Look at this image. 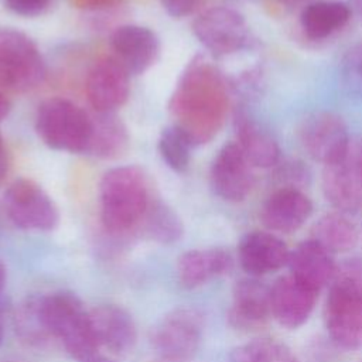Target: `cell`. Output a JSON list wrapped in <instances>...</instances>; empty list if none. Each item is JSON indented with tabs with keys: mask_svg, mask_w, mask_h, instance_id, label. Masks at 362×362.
<instances>
[{
	"mask_svg": "<svg viewBox=\"0 0 362 362\" xmlns=\"http://www.w3.org/2000/svg\"><path fill=\"white\" fill-rule=\"evenodd\" d=\"M168 110L173 126L194 147L211 141L228 112V86L222 72L205 57H195L175 85Z\"/></svg>",
	"mask_w": 362,
	"mask_h": 362,
	"instance_id": "6da1fadb",
	"label": "cell"
},
{
	"mask_svg": "<svg viewBox=\"0 0 362 362\" xmlns=\"http://www.w3.org/2000/svg\"><path fill=\"white\" fill-rule=\"evenodd\" d=\"M147 177L136 165L107 170L99 182L100 222L106 232L124 235L141 223L148 206Z\"/></svg>",
	"mask_w": 362,
	"mask_h": 362,
	"instance_id": "7a4b0ae2",
	"label": "cell"
},
{
	"mask_svg": "<svg viewBox=\"0 0 362 362\" xmlns=\"http://www.w3.org/2000/svg\"><path fill=\"white\" fill-rule=\"evenodd\" d=\"M42 317L52 339L79 362L96 354L99 348L93 335L89 311L72 291L59 290L42 296Z\"/></svg>",
	"mask_w": 362,
	"mask_h": 362,
	"instance_id": "3957f363",
	"label": "cell"
},
{
	"mask_svg": "<svg viewBox=\"0 0 362 362\" xmlns=\"http://www.w3.org/2000/svg\"><path fill=\"white\" fill-rule=\"evenodd\" d=\"M35 132L41 141L52 150L86 153L92 116L69 99L49 98L37 109Z\"/></svg>",
	"mask_w": 362,
	"mask_h": 362,
	"instance_id": "277c9868",
	"label": "cell"
},
{
	"mask_svg": "<svg viewBox=\"0 0 362 362\" xmlns=\"http://www.w3.org/2000/svg\"><path fill=\"white\" fill-rule=\"evenodd\" d=\"M45 72L37 44L18 30L0 27V88L30 92L44 82Z\"/></svg>",
	"mask_w": 362,
	"mask_h": 362,
	"instance_id": "5b68a950",
	"label": "cell"
},
{
	"mask_svg": "<svg viewBox=\"0 0 362 362\" xmlns=\"http://www.w3.org/2000/svg\"><path fill=\"white\" fill-rule=\"evenodd\" d=\"M324 320L338 346L362 348V281L335 274L325 300Z\"/></svg>",
	"mask_w": 362,
	"mask_h": 362,
	"instance_id": "8992f818",
	"label": "cell"
},
{
	"mask_svg": "<svg viewBox=\"0 0 362 362\" xmlns=\"http://www.w3.org/2000/svg\"><path fill=\"white\" fill-rule=\"evenodd\" d=\"M204 335V317L191 307L168 311L150 331V344L160 359L189 362Z\"/></svg>",
	"mask_w": 362,
	"mask_h": 362,
	"instance_id": "52a82bcc",
	"label": "cell"
},
{
	"mask_svg": "<svg viewBox=\"0 0 362 362\" xmlns=\"http://www.w3.org/2000/svg\"><path fill=\"white\" fill-rule=\"evenodd\" d=\"M195 38L215 57L225 58L252 47V33L245 17L229 7H212L192 23Z\"/></svg>",
	"mask_w": 362,
	"mask_h": 362,
	"instance_id": "ba28073f",
	"label": "cell"
},
{
	"mask_svg": "<svg viewBox=\"0 0 362 362\" xmlns=\"http://www.w3.org/2000/svg\"><path fill=\"white\" fill-rule=\"evenodd\" d=\"M10 222L23 230L48 232L57 228L59 212L52 198L33 180H14L3 195Z\"/></svg>",
	"mask_w": 362,
	"mask_h": 362,
	"instance_id": "9c48e42d",
	"label": "cell"
},
{
	"mask_svg": "<svg viewBox=\"0 0 362 362\" xmlns=\"http://www.w3.org/2000/svg\"><path fill=\"white\" fill-rule=\"evenodd\" d=\"M298 140L308 157L322 165H329L345 157L352 139L341 116L318 110L303 119L298 127Z\"/></svg>",
	"mask_w": 362,
	"mask_h": 362,
	"instance_id": "30bf717a",
	"label": "cell"
},
{
	"mask_svg": "<svg viewBox=\"0 0 362 362\" xmlns=\"http://www.w3.org/2000/svg\"><path fill=\"white\" fill-rule=\"evenodd\" d=\"M85 92L96 113H113L129 98L130 72L115 55L100 57L86 75Z\"/></svg>",
	"mask_w": 362,
	"mask_h": 362,
	"instance_id": "8fae6325",
	"label": "cell"
},
{
	"mask_svg": "<svg viewBox=\"0 0 362 362\" xmlns=\"http://www.w3.org/2000/svg\"><path fill=\"white\" fill-rule=\"evenodd\" d=\"M253 168L236 141L225 144L215 156L209 171L214 192L228 202L245 201L255 187Z\"/></svg>",
	"mask_w": 362,
	"mask_h": 362,
	"instance_id": "7c38bea8",
	"label": "cell"
},
{
	"mask_svg": "<svg viewBox=\"0 0 362 362\" xmlns=\"http://www.w3.org/2000/svg\"><path fill=\"white\" fill-rule=\"evenodd\" d=\"M318 291L300 281L291 273L279 277L270 286L272 317L283 327H301L311 315Z\"/></svg>",
	"mask_w": 362,
	"mask_h": 362,
	"instance_id": "4fadbf2b",
	"label": "cell"
},
{
	"mask_svg": "<svg viewBox=\"0 0 362 362\" xmlns=\"http://www.w3.org/2000/svg\"><path fill=\"white\" fill-rule=\"evenodd\" d=\"M321 188L335 211L351 215L362 208V173L351 151L338 163L324 165Z\"/></svg>",
	"mask_w": 362,
	"mask_h": 362,
	"instance_id": "5bb4252c",
	"label": "cell"
},
{
	"mask_svg": "<svg viewBox=\"0 0 362 362\" xmlns=\"http://www.w3.org/2000/svg\"><path fill=\"white\" fill-rule=\"evenodd\" d=\"M270 317V287L257 277L236 281L228 311L230 327L240 331H257L267 325Z\"/></svg>",
	"mask_w": 362,
	"mask_h": 362,
	"instance_id": "9a60e30c",
	"label": "cell"
},
{
	"mask_svg": "<svg viewBox=\"0 0 362 362\" xmlns=\"http://www.w3.org/2000/svg\"><path fill=\"white\" fill-rule=\"evenodd\" d=\"M313 202L300 189L280 187L262 205L260 221L269 232L293 233L311 216Z\"/></svg>",
	"mask_w": 362,
	"mask_h": 362,
	"instance_id": "2e32d148",
	"label": "cell"
},
{
	"mask_svg": "<svg viewBox=\"0 0 362 362\" xmlns=\"http://www.w3.org/2000/svg\"><path fill=\"white\" fill-rule=\"evenodd\" d=\"M113 55L130 75L146 72L157 59L160 41L153 30L139 24H123L110 35Z\"/></svg>",
	"mask_w": 362,
	"mask_h": 362,
	"instance_id": "e0dca14e",
	"label": "cell"
},
{
	"mask_svg": "<svg viewBox=\"0 0 362 362\" xmlns=\"http://www.w3.org/2000/svg\"><path fill=\"white\" fill-rule=\"evenodd\" d=\"M286 243L267 230H252L238 245V260L250 277H260L288 264Z\"/></svg>",
	"mask_w": 362,
	"mask_h": 362,
	"instance_id": "ac0fdd59",
	"label": "cell"
},
{
	"mask_svg": "<svg viewBox=\"0 0 362 362\" xmlns=\"http://www.w3.org/2000/svg\"><path fill=\"white\" fill-rule=\"evenodd\" d=\"M93 335L99 346L123 355L132 351L137 341V328L133 317L122 307L102 304L89 311Z\"/></svg>",
	"mask_w": 362,
	"mask_h": 362,
	"instance_id": "d6986e66",
	"label": "cell"
},
{
	"mask_svg": "<svg viewBox=\"0 0 362 362\" xmlns=\"http://www.w3.org/2000/svg\"><path fill=\"white\" fill-rule=\"evenodd\" d=\"M236 144L253 167L273 168L280 161L277 140L243 106L233 113Z\"/></svg>",
	"mask_w": 362,
	"mask_h": 362,
	"instance_id": "ffe728a7",
	"label": "cell"
},
{
	"mask_svg": "<svg viewBox=\"0 0 362 362\" xmlns=\"http://www.w3.org/2000/svg\"><path fill=\"white\" fill-rule=\"evenodd\" d=\"M233 266L232 255L222 247L192 249L177 259V280L184 288H197L226 274Z\"/></svg>",
	"mask_w": 362,
	"mask_h": 362,
	"instance_id": "44dd1931",
	"label": "cell"
},
{
	"mask_svg": "<svg viewBox=\"0 0 362 362\" xmlns=\"http://www.w3.org/2000/svg\"><path fill=\"white\" fill-rule=\"evenodd\" d=\"M288 266L294 277L317 291L328 283L331 284L337 270L332 255L311 238L290 252Z\"/></svg>",
	"mask_w": 362,
	"mask_h": 362,
	"instance_id": "7402d4cb",
	"label": "cell"
},
{
	"mask_svg": "<svg viewBox=\"0 0 362 362\" xmlns=\"http://www.w3.org/2000/svg\"><path fill=\"white\" fill-rule=\"evenodd\" d=\"M348 3L338 0H317L308 3L300 14V27L304 35L314 41L325 40L342 30L351 20Z\"/></svg>",
	"mask_w": 362,
	"mask_h": 362,
	"instance_id": "603a6c76",
	"label": "cell"
},
{
	"mask_svg": "<svg viewBox=\"0 0 362 362\" xmlns=\"http://www.w3.org/2000/svg\"><path fill=\"white\" fill-rule=\"evenodd\" d=\"M126 124L113 113H96L92 116V132L86 154L96 158L112 160L120 157L129 147Z\"/></svg>",
	"mask_w": 362,
	"mask_h": 362,
	"instance_id": "cb8c5ba5",
	"label": "cell"
},
{
	"mask_svg": "<svg viewBox=\"0 0 362 362\" xmlns=\"http://www.w3.org/2000/svg\"><path fill=\"white\" fill-rule=\"evenodd\" d=\"M358 228L342 212L322 215L311 229V239L321 245L331 255L346 253L358 243Z\"/></svg>",
	"mask_w": 362,
	"mask_h": 362,
	"instance_id": "d4e9b609",
	"label": "cell"
},
{
	"mask_svg": "<svg viewBox=\"0 0 362 362\" xmlns=\"http://www.w3.org/2000/svg\"><path fill=\"white\" fill-rule=\"evenodd\" d=\"M141 225L147 238L163 245L180 240L184 233V225L178 214L161 201L150 202Z\"/></svg>",
	"mask_w": 362,
	"mask_h": 362,
	"instance_id": "484cf974",
	"label": "cell"
},
{
	"mask_svg": "<svg viewBox=\"0 0 362 362\" xmlns=\"http://www.w3.org/2000/svg\"><path fill=\"white\" fill-rule=\"evenodd\" d=\"M226 362H300V359L284 342L257 338L233 348Z\"/></svg>",
	"mask_w": 362,
	"mask_h": 362,
	"instance_id": "4316f807",
	"label": "cell"
},
{
	"mask_svg": "<svg viewBox=\"0 0 362 362\" xmlns=\"http://www.w3.org/2000/svg\"><path fill=\"white\" fill-rule=\"evenodd\" d=\"M42 296L27 297L16 310V332L28 345H42L52 339L42 317Z\"/></svg>",
	"mask_w": 362,
	"mask_h": 362,
	"instance_id": "83f0119b",
	"label": "cell"
},
{
	"mask_svg": "<svg viewBox=\"0 0 362 362\" xmlns=\"http://www.w3.org/2000/svg\"><path fill=\"white\" fill-rule=\"evenodd\" d=\"M191 141L175 127L163 129L158 139V153L163 161L177 173H184L191 161Z\"/></svg>",
	"mask_w": 362,
	"mask_h": 362,
	"instance_id": "f1b7e54d",
	"label": "cell"
},
{
	"mask_svg": "<svg viewBox=\"0 0 362 362\" xmlns=\"http://www.w3.org/2000/svg\"><path fill=\"white\" fill-rule=\"evenodd\" d=\"M339 82L345 92L362 99V42L351 47L341 58Z\"/></svg>",
	"mask_w": 362,
	"mask_h": 362,
	"instance_id": "f546056e",
	"label": "cell"
},
{
	"mask_svg": "<svg viewBox=\"0 0 362 362\" xmlns=\"http://www.w3.org/2000/svg\"><path fill=\"white\" fill-rule=\"evenodd\" d=\"M274 167H276L277 178L283 182L281 187L298 188L300 185L307 182L310 178V171L307 165H304L301 161H297V160H288L283 163L280 160Z\"/></svg>",
	"mask_w": 362,
	"mask_h": 362,
	"instance_id": "4dcf8cb0",
	"label": "cell"
},
{
	"mask_svg": "<svg viewBox=\"0 0 362 362\" xmlns=\"http://www.w3.org/2000/svg\"><path fill=\"white\" fill-rule=\"evenodd\" d=\"M49 3L51 0H4L8 10L24 17H34L44 13Z\"/></svg>",
	"mask_w": 362,
	"mask_h": 362,
	"instance_id": "1f68e13d",
	"label": "cell"
},
{
	"mask_svg": "<svg viewBox=\"0 0 362 362\" xmlns=\"http://www.w3.org/2000/svg\"><path fill=\"white\" fill-rule=\"evenodd\" d=\"M204 0H160L163 8L174 18H182L192 14Z\"/></svg>",
	"mask_w": 362,
	"mask_h": 362,
	"instance_id": "d6a6232c",
	"label": "cell"
},
{
	"mask_svg": "<svg viewBox=\"0 0 362 362\" xmlns=\"http://www.w3.org/2000/svg\"><path fill=\"white\" fill-rule=\"evenodd\" d=\"M7 173H8V154H7L4 140L0 134V184L4 181Z\"/></svg>",
	"mask_w": 362,
	"mask_h": 362,
	"instance_id": "836d02e7",
	"label": "cell"
},
{
	"mask_svg": "<svg viewBox=\"0 0 362 362\" xmlns=\"http://www.w3.org/2000/svg\"><path fill=\"white\" fill-rule=\"evenodd\" d=\"M351 151H352V154L361 168V173H362V136L351 140Z\"/></svg>",
	"mask_w": 362,
	"mask_h": 362,
	"instance_id": "e575fe53",
	"label": "cell"
},
{
	"mask_svg": "<svg viewBox=\"0 0 362 362\" xmlns=\"http://www.w3.org/2000/svg\"><path fill=\"white\" fill-rule=\"evenodd\" d=\"M11 110V103L8 98L4 95V92L0 89V123L8 116Z\"/></svg>",
	"mask_w": 362,
	"mask_h": 362,
	"instance_id": "d590c367",
	"label": "cell"
},
{
	"mask_svg": "<svg viewBox=\"0 0 362 362\" xmlns=\"http://www.w3.org/2000/svg\"><path fill=\"white\" fill-rule=\"evenodd\" d=\"M348 4L352 11L355 10L359 16H362V0H349Z\"/></svg>",
	"mask_w": 362,
	"mask_h": 362,
	"instance_id": "8d00e7d4",
	"label": "cell"
},
{
	"mask_svg": "<svg viewBox=\"0 0 362 362\" xmlns=\"http://www.w3.org/2000/svg\"><path fill=\"white\" fill-rule=\"evenodd\" d=\"M82 362H113L112 359H109V358H106V356H100V355H92V356H89V358H86L85 361H82Z\"/></svg>",
	"mask_w": 362,
	"mask_h": 362,
	"instance_id": "74e56055",
	"label": "cell"
},
{
	"mask_svg": "<svg viewBox=\"0 0 362 362\" xmlns=\"http://www.w3.org/2000/svg\"><path fill=\"white\" fill-rule=\"evenodd\" d=\"M6 279H7V274H6V267L4 264L0 262V294L4 288V284H6Z\"/></svg>",
	"mask_w": 362,
	"mask_h": 362,
	"instance_id": "f35d334b",
	"label": "cell"
},
{
	"mask_svg": "<svg viewBox=\"0 0 362 362\" xmlns=\"http://www.w3.org/2000/svg\"><path fill=\"white\" fill-rule=\"evenodd\" d=\"M1 342H3V325L0 322V345H1Z\"/></svg>",
	"mask_w": 362,
	"mask_h": 362,
	"instance_id": "ab89813d",
	"label": "cell"
},
{
	"mask_svg": "<svg viewBox=\"0 0 362 362\" xmlns=\"http://www.w3.org/2000/svg\"><path fill=\"white\" fill-rule=\"evenodd\" d=\"M89 1H92V3H95V4H102V3H105V1H107V0H89Z\"/></svg>",
	"mask_w": 362,
	"mask_h": 362,
	"instance_id": "60d3db41",
	"label": "cell"
},
{
	"mask_svg": "<svg viewBox=\"0 0 362 362\" xmlns=\"http://www.w3.org/2000/svg\"><path fill=\"white\" fill-rule=\"evenodd\" d=\"M156 362H180V361H167V359H160L158 358V361H156Z\"/></svg>",
	"mask_w": 362,
	"mask_h": 362,
	"instance_id": "b9f144b4",
	"label": "cell"
},
{
	"mask_svg": "<svg viewBox=\"0 0 362 362\" xmlns=\"http://www.w3.org/2000/svg\"><path fill=\"white\" fill-rule=\"evenodd\" d=\"M280 1H286V3H296V1H300V0H280Z\"/></svg>",
	"mask_w": 362,
	"mask_h": 362,
	"instance_id": "7bdbcfd3",
	"label": "cell"
},
{
	"mask_svg": "<svg viewBox=\"0 0 362 362\" xmlns=\"http://www.w3.org/2000/svg\"><path fill=\"white\" fill-rule=\"evenodd\" d=\"M361 362H362V359H361Z\"/></svg>",
	"mask_w": 362,
	"mask_h": 362,
	"instance_id": "ee69618b",
	"label": "cell"
}]
</instances>
